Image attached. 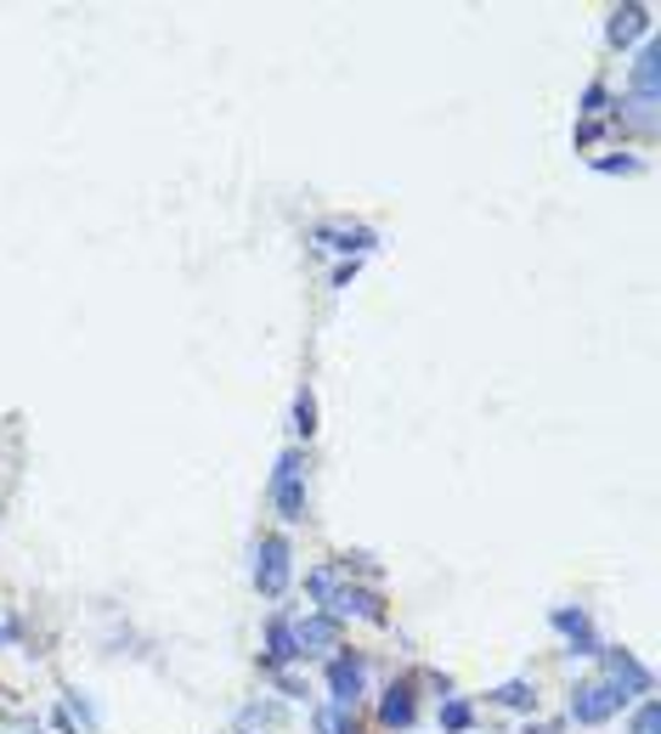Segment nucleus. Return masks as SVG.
Here are the masks:
<instances>
[{
    "label": "nucleus",
    "instance_id": "15",
    "mask_svg": "<svg viewBox=\"0 0 661 734\" xmlns=\"http://www.w3.org/2000/svg\"><path fill=\"white\" fill-rule=\"evenodd\" d=\"M295 429H300V435L317 429V402H311V390H300V396H295Z\"/></svg>",
    "mask_w": 661,
    "mask_h": 734
},
{
    "label": "nucleus",
    "instance_id": "8",
    "mask_svg": "<svg viewBox=\"0 0 661 734\" xmlns=\"http://www.w3.org/2000/svg\"><path fill=\"white\" fill-rule=\"evenodd\" d=\"M599 656H605V667H610V683H622L628 695H633V690H639V695H650V672H644L628 650H599Z\"/></svg>",
    "mask_w": 661,
    "mask_h": 734
},
{
    "label": "nucleus",
    "instance_id": "3",
    "mask_svg": "<svg viewBox=\"0 0 661 734\" xmlns=\"http://www.w3.org/2000/svg\"><path fill=\"white\" fill-rule=\"evenodd\" d=\"M628 706V690H622V683H610V678H594V683H583V690L572 695V717L577 723H605V717H617Z\"/></svg>",
    "mask_w": 661,
    "mask_h": 734
},
{
    "label": "nucleus",
    "instance_id": "5",
    "mask_svg": "<svg viewBox=\"0 0 661 734\" xmlns=\"http://www.w3.org/2000/svg\"><path fill=\"white\" fill-rule=\"evenodd\" d=\"M362 683H367V667H362V656H334L328 661V690H334V706L340 712H351L356 706V695H362Z\"/></svg>",
    "mask_w": 661,
    "mask_h": 734
},
{
    "label": "nucleus",
    "instance_id": "17",
    "mask_svg": "<svg viewBox=\"0 0 661 734\" xmlns=\"http://www.w3.org/2000/svg\"><path fill=\"white\" fill-rule=\"evenodd\" d=\"M655 723H661V706H655V701H644V706H639V717H633V734H655Z\"/></svg>",
    "mask_w": 661,
    "mask_h": 734
},
{
    "label": "nucleus",
    "instance_id": "2",
    "mask_svg": "<svg viewBox=\"0 0 661 734\" xmlns=\"http://www.w3.org/2000/svg\"><path fill=\"white\" fill-rule=\"evenodd\" d=\"M271 503L282 520H306V469H300V453H282L277 469H271Z\"/></svg>",
    "mask_w": 661,
    "mask_h": 734
},
{
    "label": "nucleus",
    "instance_id": "10",
    "mask_svg": "<svg viewBox=\"0 0 661 734\" xmlns=\"http://www.w3.org/2000/svg\"><path fill=\"white\" fill-rule=\"evenodd\" d=\"M334 639H340V621H334V616H311V621L295 627L300 656H306V650H334Z\"/></svg>",
    "mask_w": 661,
    "mask_h": 734
},
{
    "label": "nucleus",
    "instance_id": "6",
    "mask_svg": "<svg viewBox=\"0 0 661 734\" xmlns=\"http://www.w3.org/2000/svg\"><path fill=\"white\" fill-rule=\"evenodd\" d=\"M311 243H317V249H340V255H367V249H373V243H380V237H373L367 226H345V221H322V226L311 232Z\"/></svg>",
    "mask_w": 661,
    "mask_h": 734
},
{
    "label": "nucleus",
    "instance_id": "18",
    "mask_svg": "<svg viewBox=\"0 0 661 734\" xmlns=\"http://www.w3.org/2000/svg\"><path fill=\"white\" fill-rule=\"evenodd\" d=\"M605 114V85H588L583 91V119H599Z\"/></svg>",
    "mask_w": 661,
    "mask_h": 734
},
{
    "label": "nucleus",
    "instance_id": "11",
    "mask_svg": "<svg viewBox=\"0 0 661 734\" xmlns=\"http://www.w3.org/2000/svg\"><path fill=\"white\" fill-rule=\"evenodd\" d=\"M650 29V7H617V12H610V45H628L633 34H644Z\"/></svg>",
    "mask_w": 661,
    "mask_h": 734
},
{
    "label": "nucleus",
    "instance_id": "16",
    "mask_svg": "<svg viewBox=\"0 0 661 734\" xmlns=\"http://www.w3.org/2000/svg\"><path fill=\"white\" fill-rule=\"evenodd\" d=\"M441 728H447V734H463V728H469V706H463V701H447V706H441Z\"/></svg>",
    "mask_w": 661,
    "mask_h": 734
},
{
    "label": "nucleus",
    "instance_id": "1",
    "mask_svg": "<svg viewBox=\"0 0 661 734\" xmlns=\"http://www.w3.org/2000/svg\"><path fill=\"white\" fill-rule=\"evenodd\" d=\"M306 587L328 605V616H362V621H385V605L373 587H356V582H340V571H311Z\"/></svg>",
    "mask_w": 661,
    "mask_h": 734
},
{
    "label": "nucleus",
    "instance_id": "4",
    "mask_svg": "<svg viewBox=\"0 0 661 734\" xmlns=\"http://www.w3.org/2000/svg\"><path fill=\"white\" fill-rule=\"evenodd\" d=\"M289 543H282V536H260L255 543V587L266 599H277L282 587H289Z\"/></svg>",
    "mask_w": 661,
    "mask_h": 734
},
{
    "label": "nucleus",
    "instance_id": "12",
    "mask_svg": "<svg viewBox=\"0 0 661 734\" xmlns=\"http://www.w3.org/2000/svg\"><path fill=\"white\" fill-rule=\"evenodd\" d=\"M655 63H661L655 45H644L639 63H633V91H639V108H644V114L655 108Z\"/></svg>",
    "mask_w": 661,
    "mask_h": 734
},
{
    "label": "nucleus",
    "instance_id": "14",
    "mask_svg": "<svg viewBox=\"0 0 661 734\" xmlns=\"http://www.w3.org/2000/svg\"><path fill=\"white\" fill-rule=\"evenodd\" d=\"M492 701H498V706H537L532 683H503V690H492Z\"/></svg>",
    "mask_w": 661,
    "mask_h": 734
},
{
    "label": "nucleus",
    "instance_id": "13",
    "mask_svg": "<svg viewBox=\"0 0 661 734\" xmlns=\"http://www.w3.org/2000/svg\"><path fill=\"white\" fill-rule=\"evenodd\" d=\"M300 645H295V627L289 621H271L266 627V667H282V661H295Z\"/></svg>",
    "mask_w": 661,
    "mask_h": 734
},
{
    "label": "nucleus",
    "instance_id": "20",
    "mask_svg": "<svg viewBox=\"0 0 661 734\" xmlns=\"http://www.w3.org/2000/svg\"><path fill=\"white\" fill-rule=\"evenodd\" d=\"M7 632H12V627H0V645H7Z\"/></svg>",
    "mask_w": 661,
    "mask_h": 734
},
{
    "label": "nucleus",
    "instance_id": "9",
    "mask_svg": "<svg viewBox=\"0 0 661 734\" xmlns=\"http://www.w3.org/2000/svg\"><path fill=\"white\" fill-rule=\"evenodd\" d=\"M380 723H385V728H413V683H407V678L385 690V701H380Z\"/></svg>",
    "mask_w": 661,
    "mask_h": 734
},
{
    "label": "nucleus",
    "instance_id": "19",
    "mask_svg": "<svg viewBox=\"0 0 661 734\" xmlns=\"http://www.w3.org/2000/svg\"><path fill=\"white\" fill-rule=\"evenodd\" d=\"M317 728H322V734H356V728L345 723V712H340V706H334V712H322V717H317Z\"/></svg>",
    "mask_w": 661,
    "mask_h": 734
},
{
    "label": "nucleus",
    "instance_id": "7",
    "mask_svg": "<svg viewBox=\"0 0 661 734\" xmlns=\"http://www.w3.org/2000/svg\"><path fill=\"white\" fill-rule=\"evenodd\" d=\"M548 621H554V632H565V639H572V650H577V656H599V639H594V621H588L583 610H572V605H559V610H548Z\"/></svg>",
    "mask_w": 661,
    "mask_h": 734
}]
</instances>
